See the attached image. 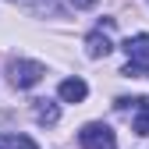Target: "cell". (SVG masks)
I'll return each mask as SVG.
<instances>
[{"label":"cell","mask_w":149,"mask_h":149,"mask_svg":"<svg viewBox=\"0 0 149 149\" xmlns=\"http://www.w3.org/2000/svg\"><path fill=\"white\" fill-rule=\"evenodd\" d=\"M124 53H128V64L149 71V32L128 36V39H124Z\"/></svg>","instance_id":"cell-3"},{"label":"cell","mask_w":149,"mask_h":149,"mask_svg":"<svg viewBox=\"0 0 149 149\" xmlns=\"http://www.w3.org/2000/svg\"><path fill=\"white\" fill-rule=\"evenodd\" d=\"M0 149H39V146H36L29 135H7L4 142H0Z\"/></svg>","instance_id":"cell-8"},{"label":"cell","mask_w":149,"mask_h":149,"mask_svg":"<svg viewBox=\"0 0 149 149\" xmlns=\"http://www.w3.org/2000/svg\"><path fill=\"white\" fill-rule=\"evenodd\" d=\"M78 142H82V149H117V135L107 124H100V121L85 124L78 132Z\"/></svg>","instance_id":"cell-1"},{"label":"cell","mask_w":149,"mask_h":149,"mask_svg":"<svg viewBox=\"0 0 149 149\" xmlns=\"http://www.w3.org/2000/svg\"><path fill=\"white\" fill-rule=\"evenodd\" d=\"M43 74H46V68H43L39 61H14V64H11V82H14L18 89H32Z\"/></svg>","instance_id":"cell-2"},{"label":"cell","mask_w":149,"mask_h":149,"mask_svg":"<svg viewBox=\"0 0 149 149\" xmlns=\"http://www.w3.org/2000/svg\"><path fill=\"white\" fill-rule=\"evenodd\" d=\"M132 103H135V117H132L135 132L139 135H149V100H132Z\"/></svg>","instance_id":"cell-7"},{"label":"cell","mask_w":149,"mask_h":149,"mask_svg":"<svg viewBox=\"0 0 149 149\" xmlns=\"http://www.w3.org/2000/svg\"><path fill=\"white\" fill-rule=\"evenodd\" d=\"M57 96H61L64 103H82V100L89 96V85H85L82 78H64L61 89H57Z\"/></svg>","instance_id":"cell-4"},{"label":"cell","mask_w":149,"mask_h":149,"mask_svg":"<svg viewBox=\"0 0 149 149\" xmlns=\"http://www.w3.org/2000/svg\"><path fill=\"white\" fill-rule=\"evenodd\" d=\"M85 50H89V57H107L114 46H110V36L107 32H92L89 39H85Z\"/></svg>","instance_id":"cell-5"},{"label":"cell","mask_w":149,"mask_h":149,"mask_svg":"<svg viewBox=\"0 0 149 149\" xmlns=\"http://www.w3.org/2000/svg\"><path fill=\"white\" fill-rule=\"evenodd\" d=\"M36 121H39V124H57V121H61L57 103H50V100H36Z\"/></svg>","instance_id":"cell-6"},{"label":"cell","mask_w":149,"mask_h":149,"mask_svg":"<svg viewBox=\"0 0 149 149\" xmlns=\"http://www.w3.org/2000/svg\"><path fill=\"white\" fill-rule=\"evenodd\" d=\"M71 4H74V7H96L100 0H71Z\"/></svg>","instance_id":"cell-9"}]
</instances>
